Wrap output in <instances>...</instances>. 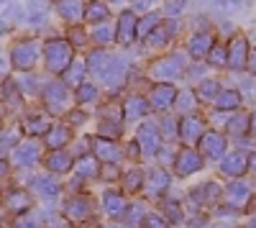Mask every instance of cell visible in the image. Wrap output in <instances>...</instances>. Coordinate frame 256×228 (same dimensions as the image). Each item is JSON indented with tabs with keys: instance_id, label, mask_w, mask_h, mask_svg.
Segmentation results:
<instances>
[{
	"instance_id": "cell-1",
	"label": "cell",
	"mask_w": 256,
	"mask_h": 228,
	"mask_svg": "<svg viewBox=\"0 0 256 228\" xmlns=\"http://www.w3.org/2000/svg\"><path fill=\"white\" fill-rule=\"evenodd\" d=\"M44 56H46V67L52 72H67L72 67V44L70 41H62V38H54L44 46Z\"/></svg>"
},
{
	"instance_id": "cell-2",
	"label": "cell",
	"mask_w": 256,
	"mask_h": 228,
	"mask_svg": "<svg viewBox=\"0 0 256 228\" xmlns=\"http://www.w3.org/2000/svg\"><path fill=\"white\" fill-rule=\"evenodd\" d=\"M38 54H41V46L36 44V41H20V44H16V46H13V54H10L13 67H16V70L28 72L31 67H36Z\"/></svg>"
},
{
	"instance_id": "cell-3",
	"label": "cell",
	"mask_w": 256,
	"mask_h": 228,
	"mask_svg": "<svg viewBox=\"0 0 256 228\" xmlns=\"http://www.w3.org/2000/svg\"><path fill=\"white\" fill-rule=\"evenodd\" d=\"M44 102H46V108L59 113L67 108V102H70V90H67V82H49L46 90H44Z\"/></svg>"
},
{
	"instance_id": "cell-4",
	"label": "cell",
	"mask_w": 256,
	"mask_h": 228,
	"mask_svg": "<svg viewBox=\"0 0 256 228\" xmlns=\"http://www.w3.org/2000/svg\"><path fill=\"white\" fill-rule=\"evenodd\" d=\"M136 144H138V152L146 156V159H152L159 149V131L154 123H144V126L138 128L136 134Z\"/></svg>"
},
{
	"instance_id": "cell-5",
	"label": "cell",
	"mask_w": 256,
	"mask_h": 228,
	"mask_svg": "<svg viewBox=\"0 0 256 228\" xmlns=\"http://www.w3.org/2000/svg\"><path fill=\"white\" fill-rule=\"evenodd\" d=\"M182 67H184L182 56H164V59H159V62L152 64V77H156V80H174V77H180Z\"/></svg>"
},
{
	"instance_id": "cell-6",
	"label": "cell",
	"mask_w": 256,
	"mask_h": 228,
	"mask_svg": "<svg viewBox=\"0 0 256 228\" xmlns=\"http://www.w3.org/2000/svg\"><path fill=\"white\" fill-rule=\"evenodd\" d=\"M126 74H128L126 62H123V59H110L108 70H105V72L100 74V80H102V85L108 88V90H118V88H123Z\"/></svg>"
},
{
	"instance_id": "cell-7",
	"label": "cell",
	"mask_w": 256,
	"mask_h": 228,
	"mask_svg": "<svg viewBox=\"0 0 256 228\" xmlns=\"http://www.w3.org/2000/svg\"><path fill=\"white\" fill-rule=\"evenodd\" d=\"M200 152L205 154V156H210V159H226L228 154H226V138L218 134V131H208L205 136H202V141H200Z\"/></svg>"
},
{
	"instance_id": "cell-8",
	"label": "cell",
	"mask_w": 256,
	"mask_h": 228,
	"mask_svg": "<svg viewBox=\"0 0 256 228\" xmlns=\"http://www.w3.org/2000/svg\"><path fill=\"white\" fill-rule=\"evenodd\" d=\"M205 134H208V131H205L202 120H200L198 116H184V118H182V123H180V136H182L184 144H198V141H202Z\"/></svg>"
},
{
	"instance_id": "cell-9",
	"label": "cell",
	"mask_w": 256,
	"mask_h": 228,
	"mask_svg": "<svg viewBox=\"0 0 256 228\" xmlns=\"http://www.w3.org/2000/svg\"><path fill=\"white\" fill-rule=\"evenodd\" d=\"M177 172L182 174V177H187V174H195V172H200L202 170V154H198L195 149H182L180 152V156H177Z\"/></svg>"
},
{
	"instance_id": "cell-10",
	"label": "cell",
	"mask_w": 256,
	"mask_h": 228,
	"mask_svg": "<svg viewBox=\"0 0 256 228\" xmlns=\"http://www.w3.org/2000/svg\"><path fill=\"white\" fill-rule=\"evenodd\" d=\"M118 41L120 44H131V41L136 38V28H138V18L134 10H123L118 16Z\"/></svg>"
},
{
	"instance_id": "cell-11",
	"label": "cell",
	"mask_w": 256,
	"mask_h": 228,
	"mask_svg": "<svg viewBox=\"0 0 256 228\" xmlns=\"http://www.w3.org/2000/svg\"><path fill=\"white\" fill-rule=\"evenodd\" d=\"M248 62V41L244 36H236L228 49V67L230 70H244Z\"/></svg>"
},
{
	"instance_id": "cell-12",
	"label": "cell",
	"mask_w": 256,
	"mask_h": 228,
	"mask_svg": "<svg viewBox=\"0 0 256 228\" xmlns=\"http://www.w3.org/2000/svg\"><path fill=\"white\" fill-rule=\"evenodd\" d=\"M38 156H41V149L36 141H26L18 149H13V164H18V167H31V164L38 162Z\"/></svg>"
},
{
	"instance_id": "cell-13",
	"label": "cell",
	"mask_w": 256,
	"mask_h": 228,
	"mask_svg": "<svg viewBox=\"0 0 256 228\" xmlns=\"http://www.w3.org/2000/svg\"><path fill=\"white\" fill-rule=\"evenodd\" d=\"M246 167H248V156L244 152H233L220 162V172L226 177H241L246 172Z\"/></svg>"
},
{
	"instance_id": "cell-14",
	"label": "cell",
	"mask_w": 256,
	"mask_h": 228,
	"mask_svg": "<svg viewBox=\"0 0 256 228\" xmlns=\"http://www.w3.org/2000/svg\"><path fill=\"white\" fill-rule=\"evenodd\" d=\"M226 200L230 202V208H244V205L251 200V188L246 182H241V180L230 182L228 190H226Z\"/></svg>"
},
{
	"instance_id": "cell-15",
	"label": "cell",
	"mask_w": 256,
	"mask_h": 228,
	"mask_svg": "<svg viewBox=\"0 0 256 228\" xmlns=\"http://www.w3.org/2000/svg\"><path fill=\"white\" fill-rule=\"evenodd\" d=\"M92 152H95V156H98V159L108 162V164H113V162H118V159H120L118 146H116L113 141L102 138V136H95V138H92Z\"/></svg>"
},
{
	"instance_id": "cell-16",
	"label": "cell",
	"mask_w": 256,
	"mask_h": 228,
	"mask_svg": "<svg viewBox=\"0 0 256 228\" xmlns=\"http://www.w3.org/2000/svg\"><path fill=\"white\" fill-rule=\"evenodd\" d=\"M64 213H67V218L70 220H88L90 218V213H92V205H90V200L88 198H72L70 202H67V208H64Z\"/></svg>"
},
{
	"instance_id": "cell-17",
	"label": "cell",
	"mask_w": 256,
	"mask_h": 228,
	"mask_svg": "<svg viewBox=\"0 0 256 228\" xmlns=\"http://www.w3.org/2000/svg\"><path fill=\"white\" fill-rule=\"evenodd\" d=\"M56 10L64 20H72V24H77L80 18H84V10H88V6L82 3V0H59L56 3Z\"/></svg>"
},
{
	"instance_id": "cell-18",
	"label": "cell",
	"mask_w": 256,
	"mask_h": 228,
	"mask_svg": "<svg viewBox=\"0 0 256 228\" xmlns=\"http://www.w3.org/2000/svg\"><path fill=\"white\" fill-rule=\"evenodd\" d=\"M166 188H169V174H166L164 170H154V172H148V180H146V184H144V192H146L148 198L162 195Z\"/></svg>"
},
{
	"instance_id": "cell-19",
	"label": "cell",
	"mask_w": 256,
	"mask_h": 228,
	"mask_svg": "<svg viewBox=\"0 0 256 228\" xmlns=\"http://www.w3.org/2000/svg\"><path fill=\"white\" fill-rule=\"evenodd\" d=\"M102 208H105V213H108L110 218H120L128 210V205H126V198L120 192L108 190V192L102 195Z\"/></svg>"
},
{
	"instance_id": "cell-20",
	"label": "cell",
	"mask_w": 256,
	"mask_h": 228,
	"mask_svg": "<svg viewBox=\"0 0 256 228\" xmlns=\"http://www.w3.org/2000/svg\"><path fill=\"white\" fill-rule=\"evenodd\" d=\"M172 102H177V90H174L172 85H156V88L152 90V106H154L156 110L169 108Z\"/></svg>"
},
{
	"instance_id": "cell-21",
	"label": "cell",
	"mask_w": 256,
	"mask_h": 228,
	"mask_svg": "<svg viewBox=\"0 0 256 228\" xmlns=\"http://www.w3.org/2000/svg\"><path fill=\"white\" fill-rule=\"evenodd\" d=\"M148 106H152L148 100L134 95V98H128V100H126V106H123L126 113H123V116H126L128 120H138V118H144V116L148 113Z\"/></svg>"
},
{
	"instance_id": "cell-22",
	"label": "cell",
	"mask_w": 256,
	"mask_h": 228,
	"mask_svg": "<svg viewBox=\"0 0 256 228\" xmlns=\"http://www.w3.org/2000/svg\"><path fill=\"white\" fill-rule=\"evenodd\" d=\"M31 188H34L38 195H44V198H54V195H59V182H56L52 174L34 177V180H31Z\"/></svg>"
},
{
	"instance_id": "cell-23",
	"label": "cell",
	"mask_w": 256,
	"mask_h": 228,
	"mask_svg": "<svg viewBox=\"0 0 256 228\" xmlns=\"http://www.w3.org/2000/svg\"><path fill=\"white\" fill-rule=\"evenodd\" d=\"M187 52L190 56H202V54H210L212 52V36L210 34H195L187 44Z\"/></svg>"
},
{
	"instance_id": "cell-24",
	"label": "cell",
	"mask_w": 256,
	"mask_h": 228,
	"mask_svg": "<svg viewBox=\"0 0 256 228\" xmlns=\"http://www.w3.org/2000/svg\"><path fill=\"white\" fill-rule=\"evenodd\" d=\"M220 198V188L216 182H205L202 188H195L192 190V200L195 202H200V205H205V202H216Z\"/></svg>"
},
{
	"instance_id": "cell-25",
	"label": "cell",
	"mask_w": 256,
	"mask_h": 228,
	"mask_svg": "<svg viewBox=\"0 0 256 228\" xmlns=\"http://www.w3.org/2000/svg\"><path fill=\"white\" fill-rule=\"evenodd\" d=\"M67 141H70V128H67V126L56 123V126H52V128H49V134H46V146H49V149L59 152Z\"/></svg>"
},
{
	"instance_id": "cell-26",
	"label": "cell",
	"mask_w": 256,
	"mask_h": 228,
	"mask_svg": "<svg viewBox=\"0 0 256 228\" xmlns=\"http://www.w3.org/2000/svg\"><path fill=\"white\" fill-rule=\"evenodd\" d=\"M156 28H159V16H156V13H146V16H141V18H138L136 36H138V38H148Z\"/></svg>"
},
{
	"instance_id": "cell-27",
	"label": "cell",
	"mask_w": 256,
	"mask_h": 228,
	"mask_svg": "<svg viewBox=\"0 0 256 228\" xmlns=\"http://www.w3.org/2000/svg\"><path fill=\"white\" fill-rule=\"evenodd\" d=\"M110 59H113V56H108L102 49H98V52H92V54L88 56V70H90V72H95V74H102L105 70H108Z\"/></svg>"
},
{
	"instance_id": "cell-28",
	"label": "cell",
	"mask_w": 256,
	"mask_h": 228,
	"mask_svg": "<svg viewBox=\"0 0 256 228\" xmlns=\"http://www.w3.org/2000/svg\"><path fill=\"white\" fill-rule=\"evenodd\" d=\"M216 106H218V110H236L241 106V95L236 90H223L216 98Z\"/></svg>"
},
{
	"instance_id": "cell-29",
	"label": "cell",
	"mask_w": 256,
	"mask_h": 228,
	"mask_svg": "<svg viewBox=\"0 0 256 228\" xmlns=\"http://www.w3.org/2000/svg\"><path fill=\"white\" fill-rule=\"evenodd\" d=\"M74 174L80 180H88V177H95L98 174V156H82L74 167Z\"/></svg>"
},
{
	"instance_id": "cell-30",
	"label": "cell",
	"mask_w": 256,
	"mask_h": 228,
	"mask_svg": "<svg viewBox=\"0 0 256 228\" xmlns=\"http://www.w3.org/2000/svg\"><path fill=\"white\" fill-rule=\"evenodd\" d=\"M28 205H31V198H28L26 192L13 190V192L8 195V210H13V213H24V210H28Z\"/></svg>"
},
{
	"instance_id": "cell-31",
	"label": "cell",
	"mask_w": 256,
	"mask_h": 228,
	"mask_svg": "<svg viewBox=\"0 0 256 228\" xmlns=\"http://www.w3.org/2000/svg\"><path fill=\"white\" fill-rule=\"evenodd\" d=\"M72 167V156L67 152H54L49 156V172H67Z\"/></svg>"
},
{
	"instance_id": "cell-32",
	"label": "cell",
	"mask_w": 256,
	"mask_h": 228,
	"mask_svg": "<svg viewBox=\"0 0 256 228\" xmlns=\"http://www.w3.org/2000/svg\"><path fill=\"white\" fill-rule=\"evenodd\" d=\"M84 67L82 62H72V67L64 72V82H67V85H82V77H84Z\"/></svg>"
},
{
	"instance_id": "cell-33",
	"label": "cell",
	"mask_w": 256,
	"mask_h": 228,
	"mask_svg": "<svg viewBox=\"0 0 256 228\" xmlns=\"http://www.w3.org/2000/svg\"><path fill=\"white\" fill-rule=\"evenodd\" d=\"M84 18L92 20V24H98V20H105V18H108V8H105V3H98V0H92V3L88 6V10H84Z\"/></svg>"
},
{
	"instance_id": "cell-34",
	"label": "cell",
	"mask_w": 256,
	"mask_h": 228,
	"mask_svg": "<svg viewBox=\"0 0 256 228\" xmlns=\"http://www.w3.org/2000/svg\"><path fill=\"white\" fill-rule=\"evenodd\" d=\"M141 184H146L144 182V174H141V170H128L126 172V180H123V188L128 190V192H136Z\"/></svg>"
},
{
	"instance_id": "cell-35",
	"label": "cell",
	"mask_w": 256,
	"mask_h": 228,
	"mask_svg": "<svg viewBox=\"0 0 256 228\" xmlns=\"http://www.w3.org/2000/svg\"><path fill=\"white\" fill-rule=\"evenodd\" d=\"M198 92H200V98L210 100V98H218L223 90H220V85H218L216 80H202V82H200V88H198Z\"/></svg>"
},
{
	"instance_id": "cell-36",
	"label": "cell",
	"mask_w": 256,
	"mask_h": 228,
	"mask_svg": "<svg viewBox=\"0 0 256 228\" xmlns=\"http://www.w3.org/2000/svg\"><path fill=\"white\" fill-rule=\"evenodd\" d=\"M20 128H6L3 131V152H13L20 146Z\"/></svg>"
},
{
	"instance_id": "cell-37",
	"label": "cell",
	"mask_w": 256,
	"mask_h": 228,
	"mask_svg": "<svg viewBox=\"0 0 256 228\" xmlns=\"http://www.w3.org/2000/svg\"><path fill=\"white\" fill-rule=\"evenodd\" d=\"M92 38L98 41V44H110V41L116 38V28L113 26H98L95 31H92Z\"/></svg>"
},
{
	"instance_id": "cell-38",
	"label": "cell",
	"mask_w": 256,
	"mask_h": 228,
	"mask_svg": "<svg viewBox=\"0 0 256 228\" xmlns=\"http://www.w3.org/2000/svg\"><path fill=\"white\" fill-rule=\"evenodd\" d=\"M248 123H251V118L246 113H241V116H236V118L228 123V131L230 134H246L248 131Z\"/></svg>"
},
{
	"instance_id": "cell-39",
	"label": "cell",
	"mask_w": 256,
	"mask_h": 228,
	"mask_svg": "<svg viewBox=\"0 0 256 228\" xmlns=\"http://www.w3.org/2000/svg\"><path fill=\"white\" fill-rule=\"evenodd\" d=\"M174 28L172 26H169V28H156L152 36H148L146 41H148V44H152V46H164L166 44V41H169V34H172Z\"/></svg>"
},
{
	"instance_id": "cell-40",
	"label": "cell",
	"mask_w": 256,
	"mask_h": 228,
	"mask_svg": "<svg viewBox=\"0 0 256 228\" xmlns=\"http://www.w3.org/2000/svg\"><path fill=\"white\" fill-rule=\"evenodd\" d=\"M98 98V88L95 85H80L77 88V102H92Z\"/></svg>"
},
{
	"instance_id": "cell-41",
	"label": "cell",
	"mask_w": 256,
	"mask_h": 228,
	"mask_svg": "<svg viewBox=\"0 0 256 228\" xmlns=\"http://www.w3.org/2000/svg\"><path fill=\"white\" fill-rule=\"evenodd\" d=\"M26 128H28L31 134H49V128H52V126H49V123H46L44 118H41V116H38V118H28Z\"/></svg>"
},
{
	"instance_id": "cell-42",
	"label": "cell",
	"mask_w": 256,
	"mask_h": 228,
	"mask_svg": "<svg viewBox=\"0 0 256 228\" xmlns=\"http://www.w3.org/2000/svg\"><path fill=\"white\" fill-rule=\"evenodd\" d=\"M226 62H228V49H223V46H212V52H210V64L220 67V64H226Z\"/></svg>"
},
{
	"instance_id": "cell-43",
	"label": "cell",
	"mask_w": 256,
	"mask_h": 228,
	"mask_svg": "<svg viewBox=\"0 0 256 228\" xmlns=\"http://www.w3.org/2000/svg\"><path fill=\"white\" fill-rule=\"evenodd\" d=\"M192 106H195V98H192V92H180L177 95V108L180 110H192Z\"/></svg>"
},
{
	"instance_id": "cell-44",
	"label": "cell",
	"mask_w": 256,
	"mask_h": 228,
	"mask_svg": "<svg viewBox=\"0 0 256 228\" xmlns=\"http://www.w3.org/2000/svg\"><path fill=\"white\" fill-rule=\"evenodd\" d=\"M164 210H166V218L169 220H182V208H180L177 202H166Z\"/></svg>"
},
{
	"instance_id": "cell-45",
	"label": "cell",
	"mask_w": 256,
	"mask_h": 228,
	"mask_svg": "<svg viewBox=\"0 0 256 228\" xmlns=\"http://www.w3.org/2000/svg\"><path fill=\"white\" fill-rule=\"evenodd\" d=\"M182 6H184V0H166L164 13H166V16H180V13H182Z\"/></svg>"
},
{
	"instance_id": "cell-46",
	"label": "cell",
	"mask_w": 256,
	"mask_h": 228,
	"mask_svg": "<svg viewBox=\"0 0 256 228\" xmlns=\"http://www.w3.org/2000/svg\"><path fill=\"white\" fill-rule=\"evenodd\" d=\"M13 228H41V223H38L36 218L26 216V218H18V220L13 223Z\"/></svg>"
},
{
	"instance_id": "cell-47",
	"label": "cell",
	"mask_w": 256,
	"mask_h": 228,
	"mask_svg": "<svg viewBox=\"0 0 256 228\" xmlns=\"http://www.w3.org/2000/svg\"><path fill=\"white\" fill-rule=\"evenodd\" d=\"M162 134H164L166 138L174 136V120H172V118H162Z\"/></svg>"
},
{
	"instance_id": "cell-48",
	"label": "cell",
	"mask_w": 256,
	"mask_h": 228,
	"mask_svg": "<svg viewBox=\"0 0 256 228\" xmlns=\"http://www.w3.org/2000/svg\"><path fill=\"white\" fill-rule=\"evenodd\" d=\"M146 228H166V223H164L159 216H148V218H146Z\"/></svg>"
},
{
	"instance_id": "cell-49",
	"label": "cell",
	"mask_w": 256,
	"mask_h": 228,
	"mask_svg": "<svg viewBox=\"0 0 256 228\" xmlns=\"http://www.w3.org/2000/svg\"><path fill=\"white\" fill-rule=\"evenodd\" d=\"M102 134H108V136H118L120 131H118L116 123H102Z\"/></svg>"
},
{
	"instance_id": "cell-50",
	"label": "cell",
	"mask_w": 256,
	"mask_h": 228,
	"mask_svg": "<svg viewBox=\"0 0 256 228\" xmlns=\"http://www.w3.org/2000/svg\"><path fill=\"white\" fill-rule=\"evenodd\" d=\"M154 0H136V8H152Z\"/></svg>"
},
{
	"instance_id": "cell-51",
	"label": "cell",
	"mask_w": 256,
	"mask_h": 228,
	"mask_svg": "<svg viewBox=\"0 0 256 228\" xmlns=\"http://www.w3.org/2000/svg\"><path fill=\"white\" fill-rule=\"evenodd\" d=\"M70 118H72V123H82V120H84V116H82V113H72Z\"/></svg>"
},
{
	"instance_id": "cell-52",
	"label": "cell",
	"mask_w": 256,
	"mask_h": 228,
	"mask_svg": "<svg viewBox=\"0 0 256 228\" xmlns=\"http://www.w3.org/2000/svg\"><path fill=\"white\" fill-rule=\"evenodd\" d=\"M72 41H77V44H82V41H84V36H82L80 31H74V34H72Z\"/></svg>"
},
{
	"instance_id": "cell-53",
	"label": "cell",
	"mask_w": 256,
	"mask_h": 228,
	"mask_svg": "<svg viewBox=\"0 0 256 228\" xmlns=\"http://www.w3.org/2000/svg\"><path fill=\"white\" fill-rule=\"evenodd\" d=\"M248 64H251V72L256 74V52H254V56H251V62H248Z\"/></svg>"
},
{
	"instance_id": "cell-54",
	"label": "cell",
	"mask_w": 256,
	"mask_h": 228,
	"mask_svg": "<svg viewBox=\"0 0 256 228\" xmlns=\"http://www.w3.org/2000/svg\"><path fill=\"white\" fill-rule=\"evenodd\" d=\"M254 170H256V156H254Z\"/></svg>"
},
{
	"instance_id": "cell-55",
	"label": "cell",
	"mask_w": 256,
	"mask_h": 228,
	"mask_svg": "<svg viewBox=\"0 0 256 228\" xmlns=\"http://www.w3.org/2000/svg\"><path fill=\"white\" fill-rule=\"evenodd\" d=\"M110 3H120V0H110Z\"/></svg>"
}]
</instances>
